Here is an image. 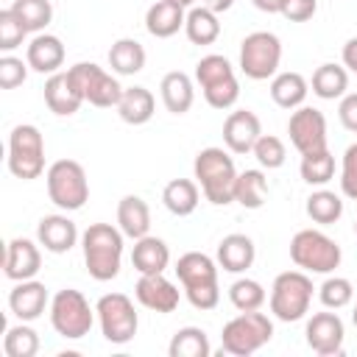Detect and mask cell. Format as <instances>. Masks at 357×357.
<instances>
[{"label": "cell", "mask_w": 357, "mask_h": 357, "mask_svg": "<svg viewBox=\"0 0 357 357\" xmlns=\"http://www.w3.org/2000/svg\"><path fill=\"white\" fill-rule=\"evenodd\" d=\"M123 231L112 223H89L81 234V251L86 273L95 282H109L120 273L123 265Z\"/></svg>", "instance_id": "6da1fadb"}, {"label": "cell", "mask_w": 357, "mask_h": 357, "mask_svg": "<svg viewBox=\"0 0 357 357\" xmlns=\"http://www.w3.org/2000/svg\"><path fill=\"white\" fill-rule=\"evenodd\" d=\"M192 178L198 181L204 198L215 206H226L234 201V181H237V167L229 151L223 148H204L192 159Z\"/></svg>", "instance_id": "7a4b0ae2"}, {"label": "cell", "mask_w": 357, "mask_h": 357, "mask_svg": "<svg viewBox=\"0 0 357 357\" xmlns=\"http://www.w3.org/2000/svg\"><path fill=\"white\" fill-rule=\"evenodd\" d=\"M218 259L201 251H187L176 262V276L184 287L187 301L195 310H215L220 301V287H218Z\"/></svg>", "instance_id": "3957f363"}, {"label": "cell", "mask_w": 357, "mask_h": 357, "mask_svg": "<svg viewBox=\"0 0 357 357\" xmlns=\"http://www.w3.org/2000/svg\"><path fill=\"white\" fill-rule=\"evenodd\" d=\"M312 279L307 276V271H284L273 279L271 284V315L276 321H284V324H293V321H301L307 312H310V304H312Z\"/></svg>", "instance_id": "277c9868"}, {"label": "cell", "mask_w": 357, "mask_h": 357, "mask_svg": "<svg viewBox=\"0 0 357 357\" xmlns=\"http://www.w3.org/2000/svg\"><path fill=\"white\" fill-rule=\"evenodd\" d=\"M290 259L296 268H301L307 273L329 276V273H335V268H340L343 251L329 234H324L318 229H301L290 240Z\"/></svg>", "instance_id": "5b68a950"}, {"label": "cell", "mask_w": 357, "mask_h": 357, "mask_svg": "<svg viewBox=\"0 0 357 357\" xmlns=\"http://www.w3.org/2000/svg\"><path fill=\"white\" fill-rule=\"evenodd\" d=\"M271 337H273V321L265 312L251 310V312H240L223 324L220 349L234 357H248V354L259 351L265 343H271Z\"/></svg>", "instance_id": "8992f818"}, {"label": "cell", "mask_w": 357, "mask_h": 357, "mask_svg": "<svg viewBox=\"0 0 357 357\" xmlns=\"http://www.w3.org/2000/svg\"><path fill=\"white\" fill-rule=\"evenodd\" d=\"M47 181V198L61 212H78L89 201V178L81 162L75 159H59L45 173Z\"/></svg>", "instance_id": "52a82bcc"}, {"label": "cell", "mask_w": 357, "mask_h": 357, "mask_svg": "<svg viewBox=\"0 0 357 357\" xmlns=\"http://www.w3.org/2000/svg\"><path fill=\"white\" fill-rule=\"evenodd\" d=\"M95 315L98 312L89 307L86 296L75 287H64L50 298V326L67 340H81L89 335Z\"/></svg>", "instance_id": "ba28073f"}, {"label": "cell", "mask_w": 357, "mask_h": 357, "mask_svg": "<svg viewBox=\"0 0 357 357\" xmlns=\"http://www.w3.org/2000/svg\"><path fill=\"white\" fill-rule=\"evenodd\" d=\"M8 170L22 181H33L45 173V139L31 123H20L8 134Z\"/></svg>", "instance_id": "9c48e42d"}, {"label": "cell", "mask_w": 357, "mask_h": 357, "mask_svg": "<svg viewBox=\"0 0 357 357\" xmlns=\"http://www.w3.org/2000/svg\"><path fill=\"white\" fill-rule=\"evenodd\" d=\"M98 312V324H100V335L114 343V346H126L134 340L137 329H139V315L134 301L126 293H106L98 298L95 304Z\"/></svg>", "instance_id": "30bf717a"}, {"label": "cell", "mask_w": 357, "mask_h": 357, "mask_svg": "<svg viewBox=\"0 0 357 357\" xmlns=\"http://www.w3.org/2000/svg\"><path fill=\"white\" fill-rule=\"evenodd\" d=\"M282 39L271 31H254L240 42V70L251 81H268L279 73Z\"/></svg>", "instance_id": "8fae6325"}, {"label": "cell", "mask_w": 357, "mask_h": 357, "mask_svg": "<svg viewBox=\"0 0 357 357\" xmlns=\"http://www.w3.org/2000/svg\"><path fill=\"white\" fill-rule=\"evenodd\" d=\"M70 75L78 84V89H81V95H84L86 103H92L98 109H112V106L120 103L123 86L100 64H95V61H78V64L70 67Z\"/></svg>", "instance_id": "7c38bea8"}, {"label": "cell", "mask_w": 357, "mask_h": 357, "mask_svg": "<svg viewBox=\"0 0 357 357\" xmlns=\"http://www.w3.org/2000/svg\"><path fill=\"white\" fill-rule=\"evenodd\" d=\"M287 134L290 142L298 153H312L326 148V117L315 106H298L293 109L287 120Z\"/></svg>", "instance_id": "4fadbf2b"}, {"label": "cell", "mask_w": 357, "mask_h": 357, "mask_svg": "<svg viewBox=\"0 0 357 357\" xmlns=\"http://www.w3.org/2000/svg\"><path fill=\"white\" fill-rule=\"evenodd\" d=\"M304 337L307 346L321 354V357H332L343 351V340H346V326L340 321L337 312H315L307 326H304Z\"/></svg>", "instance_id": "5bb4252c"}, {"label": "cell", "mask_w": 357, "mask_h": 357, "mask_svg": "<svg viewBox=\"0 0 357 357\" xmlns=\"http://www.w3.org/2000/svg\"><path fill=\"white\" fill-rule=\"evenodd\" d=\"M134 296L137 301L159 315H167L178 307V287L165 276V273H139L137 284H134Z\"/></svg>", "instance_id": "9a60e30c"}, {"label": "cell", "mask_w": 357, "mask_h": 357, "mask_svg": "<svg viewBox=\"0 0 357 357\" xmlns=\"http://www.w3.org/2000/svg\"><path fill=\"white\" fill-rule=\"evenodd\" d=\"M262 137V123L251 109H234L223 120V145L231 153H251L257 139Z\"/></svg>", "instance_id": "2e32d148"}, {"label": "cell", "mask_w": 357, "mask_h": 357, "mask_svg": "<svg viewBox=\"0 0 357 357\" xmlns=\"http://www.w3.org/2000/svg\"><path fill=\"white\" fill-rule=\"evenodd\" d=\"M42 268V251H39V240H28V237H14L6 245V259H3V273L11 282H22V279H33Z\"/></svg>", "instance_id": "e0dca14e"}, {"label": "cell", "mask_w": 357, "mask_h": 357, "mask_svg": "<svg viewBox=\"0 0 357 357\" xmlns=\"http://www.w3.org/2000/svg\"><path fill=\"white\" fill-rule=\"evenodd\" d=\"M8 310L20 321H28V324L36 321L45 310H50V293H47L45 282H36V279L17 282L8 293Z\"/></svg>", "instance_id": "ac0fdd59"}, {"label": "cell", "mask_w": 357, "mask_h": 357, "mask_svg": "<svg viewBox=\"0 0 357 357\" xmlns=\"http://www.w3.org/2000/svg\"><path fill=\"white\" fill-rule=\"evenodd\" d=\"M36 240L50 254H67L70 248H75L81 234L78 226L67 218V212H56V215H45L36 223Z\"/></svg>", "instance_id": "d6986e66"}, {"label": "cell", "mask_w": 357, "mask_h": 357, "mask_svg": "<svg viewBox=\"0 0 357 357\" xmlns=\"http://www.w3.org/2000/svg\"><path fill=\"white\" fill-rule=\"evenodd\" d=\"M45 103H47V109H50L56 117H70V114H75V112L81 109V103H86V100H84L78 84L73 81L70 70H64V73L59 70V73L47 75V81H45Z\"/></svg>", "instance_id": "ffe728a7"}, {"label": "cell", "mask_w": 357, "mask_h": 357, "mask_svg": "<svg viewBox=\"0 0 357 357\" xmlns=\"http://www.w3.org/2000/svg\"><path fill=\"white\" fill-rule=\"evenodd\" d=\"M64 59H67V50H64V45H61V39L56 36V33H36L31 42H28V47H25V61H28V67L33 70V73H42V75H53V73H59L61 70V64H64Z\"/></svg>", "instance_id": "44dd1931"}, {"label": "cell", "mask_w": 357, "mask_h": 357, "mask_svg": "<svg viewBox=\"0 0 357 357\" xmlns=\"http://www.w3.org/2000/svg\"><path fill=\"white\" fill-rule=\"evenodd\" d=\"M215 259H218V265L226 271V273H245L251 265H254V259H257V245H254V240L248 237V234H240V231H234V234H226L220 243H218V254H215Z\"/></svg>", "instance_id": "7402d4cb"}, {"label": "cell", "mask_w": 357, "mask_h": 357, "mask_svg": "<svg viewBox=\"0 0 357 357\" xmlns=\"http://www.w3.org/2000/svg\"><path fill=\"white\" fill-rule=\"evenodd\" d=\"M159 95L170 114H187L195 100V84L187 73L170 70V73H165V78L159 84Z\"/></svg>", "instance_id": "603a6c76"}, {"label": "cell", "mask_w": 357, "mask_h": 357, "mask_svg": "<svg viewBox=\"0 0 357 357\" xmlns=\"http://www.w3.org/2000/svg\"><path fill=\"white\" fill-rule=\"evenodd\" d=\"M131 265L137 273H165L170 265V248L162 237L145 234L139 240H134L131 248Z\"/></svg>", "instance_id": "cb8c5ba5"}, {"label": "cell", "mask_w": 357, "mask_h": 357, "mask_svg": "<svg viewBox=\"0 0 357 357\" xmlns=\"http://www.w3.org/2000/svg\"><path fill=\"white\" fill-rule=\"evenodd\" d=\"M184 20H187L184 6L170 3V0H156V3L148 6V11H145V28H148V33L156 36V39H170V36H176V33L184 28Z\"/></svg>", "instance_id": "d4e9b609"}, {"label": "cell", "mask_w": 357, "mask_h": 357, "mask_svg": "<svg viewBox=\"0 0 357 357\" xmlns=\"http://www.w3.org/2000/svg\"><path fill=\"white\" fill-rule=\"evenodd\" d=\"M120 120L128 123V126H145L151 117H153V109H156V98L148 86H123V95H120V103L114 106Z\"/></svg>", "instance_id": "484cf974"}, {"label": "cell", "mask_w": 357, "mask_h": 357, "mask_svg": "<svg viewBox=\"0 0 357 357\" xmlns=\"http://www.w3.org/2000/svg\"><path fill=\"white\" fill-rule=\"evenodd\" d=\"M307 95H310V81L301 73H293V70L276 73L273 81H271V98H273V103L279 109H290L293 112V109L304 106Z\"/></svg>", "instance_id": "4316f807"}, {"label": "cell", "mask_w": 357, "mask_h": 357, "mask_svg": "<svg viewBox=\"0 0 357 357\" xmlns=\"http://www.w3.org/2000/svg\"><path fill=\"white\" fill-rule=\"evenodd\" d=\"M198 201H201V190H198V181L192 178H170L162 190V204L176 218L192 215L198 209Z\"/></svg>", "instance_id": "83f0119b"}, {"label": "cell", "mask_w": 357, "mask_h": 357, "mask_svg": "<svg viewBox=\"0 0 357 357\" xmlns=\"http://www.w3.org/2000/svg\"><path fill=\"white\" fill-rule=\"evenodd\" d=\"M117 226L126 237L139 240L151 231V209L139 195H123L117 204Z\"/></svg>", "instance_id": "f1b7e54d"}, {"label": "cell", "mask_w": 357, "mask_h": 357, "mask_svg": "<svg viewBox=\"0 0 357 357\" xmlns=\"http://www.w3.org/2000/svg\"><path fill=\"white\" fill-rule=\"evenodd\" d=\"M310 86H312V95H318L321 100L343 98V95H346V89H349V70H346L343 64L326 61V64L315 67Z\"/></svg>", "instance_id": "f546056e"}, {"label": "cell", "mask_w": 357, "mask_h": 357, "mask_svg": "<svg viewBox=\"0 0 357 357\" xmlns=\"http://www.w3.org/2000/svg\"><path fill=\"white\" fill-rule=\"evenodd\" d=\"M109 67L114 75H137L145 67V47L131 36L117 39L109 47Z\"/></svg>", "instance_id": "4dcf8cb0"}, {"label": "cell", "mask_w": 357, "mask_h": 357, "mask_svg": "<svg viewBox=\"0 0 357 357\" xmlns=\"http://www.w3.org/2000/svg\"><path fill=\"white\" fill-rule=\"evenodd\" d=\"M184 33L192 45H212L220 36V20L206 6H192L184 20Z\"/></svg>", "instance_id": "1f68e13d"}, {"label": "cell", "mask_w": 357, "mask_h": 357, "mask_svg": "<svg viewBox=\"0 0 357 357\" xmlns=\"http://www.w3.org/2000/svg\"><path fill=\"white\" fill-rule=\"evenodd\" d=\"M268 198V178L262 170L251 167V170H243L237 173V181H234V201L245 209H259Z\"/></svg>", "instance_id": "d6a6232c"}, {"label": "cell", "mask_w": 357, "mask_h": 357, "mask_svg": "<svg viewBox=\"0 0 357 357\" xmlns=\"http://www.w3.org/2000/svg\"><path fill=\"white\" fill-rule=\"evenodd\" d=\"M167 354L170 357H209L212 346H209V337L201 326H181L170 337Z\"/></svg>", "instance_id": "836d02e7"}, {"label": "cell", "mask_w": 357, "mask_h": 357, "mask_svg": "<svg viewBox=\"0 0 357 357\" xmlns=\"http://www.w3.org/2000/svg\"><path fill=\"white\" fill-rule=\"evenodd\" d=\"M304 209H307L310 220H315V223H321V226H332V223H337L340 215H343V198H340L337 192H332V190L318 187L315 192H310Z\"/></svg>", "instance_id": "e575fe53"}, {"label": "cell", "mask_w": 357, "mask_h": 357, "mask_svg": "<svg viewBox=\"0 0 357 357\" xmlns=\"http://www.w3.org/2000/svg\"><path fill=\"white\" fill-rule=\"evenodd\" d=\"M298 173L310 187H324V184H329L335 178V156L329 153V148L312 151V153H301Z\"/></svg>", "instance_id": "d590c367"}, {"label": "cell", "mask_w": 357, "mask_h": 357, "mask_svg": "<svg viewBox=\"0 0 357 357\" xmlns=\"http://www.w3.org/2000/svg\"><path fill=\"white\" fill-rule=\"evenodd\" d=\"M3 351L6 357H33L39 351V335L28 321H20L6 329L3 335Z\"/></svg>", "instance_id": "8d00e7d4"}, {"label": "cell", "mask_w": 357, "mask_h": 357, "mask_svg": "<svg viewBox=\"0 0 357 357\" xmlns=\"http://www.w3.org/2000/svg\"><path fill=\"white\" fill-rule=\"evenodd\" d=\"M229 78H237V75H234V67H231V61H229L226 56L209 53V56L198 59V64H195V84H198L201 89L218 86V84H223V81H229Z\"/></svg>", "instance_id": "74e56055"}, {"label": "cell", "mask_w": 357, "mask_h": 357, "mask_svg": "<svg viewBox=\"0 0 357 357\" xmlns=\"http://www.w3.org/2000/svg\"><path fill=\"white\" fill-rule=\"evenodd\" d=\"M8 8L20 17V22L28 28V33H42L53 20L50 0H14Z\"/></svg>", "instance_id": "f35d334b"}, {"label": "cell", "mask_w": 357, "mask_h": 357, "mask_svg": "<svg viewBox=\"0 0 357 357\" xmlns=\"http://www.w3.org/2000/svg\"><path fill=\"white\" fill-rule=\"evenodd\" d=\"M268 293L265 287L257 282V279H248V276H240L231 282L229 287V301L234 304V310L240 312H251V310H262Z\"/></svg>", "instance_id": "ab89813d"}, {"label": "cell", "mask_w": 357, "mask_h": 357, "mask_svg": "<svg viewBox=\"0 0 357 357\" xmlns=\"http://www.w3.org/2000/svg\"><path fill=\"white\" fill-rule=\"evenodd\" d=\"M318 298H321V304L326 307V310H343V307H349L351 304V298H354V284L346 279V276H326L324 279V284L318 287Z\"/></svg>", "instance_id": "60d3db41"}, {"label": "cell", "mask_w": 357, "mask_h": 357, "mask_svg": "<svg viewBox=\"0 0 357 357\" xmlns=\"http://www.w3.org/2000/svg\"><path fill=\"white\" fill-rule=\"evenodd\" d=\"M251 153L257 156L259 167H265V170H276V167H282L284 159H287V148H284V142H282L276 134H262V137L257 139V145H254Z\"/></svg>", "instance_id": "b9f144b4"}, {"label": "cell", "mask_w": 357, "mask_h": 357, "mask_svg": "<svg viewBox=\"0 0 357 357\" xmlns=\"http://www.w3.org/2000/svg\"><path fill=\"white\" fill-rule=\"evenodd\" d=\"M28 36V28L20 22V17L11 11V8H3L0 11V50L3 53H11L17 50Z\"/></svg>", "instance_id": "7bdbcfd3"}, {"label": "cell", "mask_w": 357, "mask_h": 357, "mask_svg": "<svg viewBox=\"0 0 357 357\" xmlns=\"http://www.w3.org/2000/svg\"><path fill=\"white\" fill-rule=\"evenodd\" d=\"M28 61L11 56V53H3L0 56V86L3 89H17L25 78H28Z\"/></svg>", "instance_id": "ee69618b"}, {"label": "cell", "mask_w": 357, "mask_h": 357, "mask_svg": "<svg viewBox=\"0 0 357 357\" xmlns=\"http://www.w3.org/2000/svg\"><path fill=\"white\" fill-rule=\"evenodd\" d=\"M318 11V0H282L279 14L290 22H307Z\"/></svg>", "instance_id": "f6af8a7d"}, {"label": "cell", "mask_w": 357, "mask_h": 357, "mask_svg": "<svg viewBox=\"0 0 357 357\" xmlns=\"http://www.w3.org/2000/svg\"><path fill=\"white\" fill-rule=\"evenodd\" d=\"M354 184H357V142H351L340 159V190H349Z\"/></svg>", "instance_id": "bcb514c9"}, {"label": "cell", "mask_w": 357, "mask_h": 357, "mask_svg": "<svg viewBox=\"0 0 357 357\" xmlns=\"http://www.w3.org/2000/svg\"><path fill=\"white\" fill-rule=\"evenodd\" d=\"M337 117H340V123H343L346 131L357 134V92H346V95L340 98Z\"/></svg>", "instance_id": "7dc6e473"}, {"label": "cell", "mask_w": 357, "mask_h": 357, "mask_svg": "<svg viewBox=\"0 0 357 357\" xmlns=\"http://www.w3.org/2000/svg\"><path fill=\"white\" fill-rule=\"evenodd\" d=\"M343 67L349 73H357V36H351L346 45H343Z\"/></svg>", "instance_id": "c3c4849f"}, {"label": "cell", "mask_w": 357, "mask_h": 357, "mask_svg": "<svg viewBox=\"0 0 357 357\" xmlns=\"http://www.w3.org/2000/svg\"><path fill=\"white\" fill-rule=\"evenodd\" d=\"M251 3H254V8H259L265 14H279V8H282V0H251Z\"/></svg>", "instance_id": "681fc988"}, {"label": "cell", "mask_w": 357, "mask_h": 357, "mask_svg": "<svg viewBox=\"0 0 357 357\" xmlns=\"http://www.w3.org/2000/svg\"><path fill=\"white\" fill-rule=\"evenodd\" d=\"M201 6L212 8L215 14H223V11H229V8L234 6V0H201Z\"/></svg>", "instance_id": "f907efd6"}, {"label": "cell", "mask_w": 357, "mask_h": 357, "mask_svg": "<svg viewBox=\"0 0 357 357\" xmlns=\"http://www.w3.org/2000/svg\"><path fill=\"white\" fill-rule=\"evenodd\" d=\"M343 195H349L351 201H357V184H354V187H349V190H343Z\"/></svg>", "instance_id": "816d5d0a"}, {"label": "cell", "mask_w": 357, "mask_h": 357, "mask_svg": "<svg viewBox=\"0 0 357 357\" xmlns=\"http://www.w3.org/2000/svg\"><path fill=\"white\" fill-rule=\"evenodd\" d=\"M170 3H178V6H184V8H192V6H195V0H170Z\"/></svg>", "instance_id": "f5cc1de1"}, {"label": "cell", "mask_w": 357, "mask_h": 357, "mask_svg": "<svg viewBox=\"0 0 357 357\" xmlns=\"http://www.w3.org/2000/svg\"><path fill=\"white\" fill-rule=\"evenodd\" d=\"M351 324L357 326V304H354V310H351Z\"/></svg>", "instance_id": "db71d44e"}, {"label": "cell", "mask_w": 357, "mask_h": 357, "mask_svg": "<svg viewBox=\"0 0 357 357\" xmlns=\"http://www.w3.org/2000/svg\"><path fill=\"white\" fill-rule=\"evenodd\" d=\"M354 234H357V223H354Z\"/></svg>", "instance_id": "11a10c76"}]
</instances>
